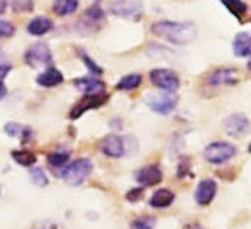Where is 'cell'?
I'll use <instances>...</instances> for the list:
<instances>
[{
  "label": "cell",
  "instance_id": "cell-26",
  "mask_svg": "<svg viewBox=\"0 0 251 229\" xmlns=\"http://www.w3.org/2000/svg\"><path fill=\"white\" fill-rule=\"evenodd\" d=\"M77 55H79V59L84 62V65L87 67L93 75H101V73H103V70L97 65L95 60H92L90 57H89L87 54H85L84 51H81V49H77Z\"/></svg>",
  "mask_w": 251,
  "mask_h": 229
},
{
  "label": "cell",
  "instance_id": "cell-1",
  "mask_svg": "<svg viewBox=\"0 0 251 229\" xmlns=\"http://www.w3.org/2000/svg\"><path fill=\"white\" fill-rule=\"evenodd\" d=\"M153 35L160 37L163 40H166L174 45H188V43L195 41L198 35V27L195 23L190 21H158L150 27Z\"/></svg>",
  "mask_w": 251,
  "mask_h": 229
},
{
  "label": "cell",
  "instance_id": "cell-19",
  "mask_svg": "<svg viewBox=\"0 0 251 229\" xmlns=\"http://www.w3.org/2000/svg\"><path fill=\"white\" fill-rule=\"evenodd\" d=\"M77 6H79V0H54L52 11L60 18H65L73 14Z\"/></svg>",
  "mask_w": 251,
  "mask_h": 229
},
{
  "label": "cell",
  "instance_id": "cell-15",
  "mask_svg": "<svg viewBox=\"0 0 251 229\" xmlns=\"http://www.w3.org/2000/svg\"><path fill=\"white\" fill-rule=\"evenodd\" d=\"M52 21L49 18H45V16H38V18H33L30 23L27 24V32L33 35V37H43V35H46L48 32L52 30Z\"/></svg>",
  "mask_w": 251,
  "mask_h": 229
},
{
  "label": "cell",
  "instance_id": "cell-24",
  "mask_svg": "<svg viewBox=\"0 0 251 229\" xmlns=\"http://www.w3.org/2000/svg\"><path fill=\"white\" fill-rule=\"evenodd\" d=\"M11 156L18 164H21V166H27V168L32 166V164L37 161V156H35V153H32L30 150H14Z\"/></svg>",
  "mask_w": 251,
  "mask_h": 229
},
{
  "label": "cell",
  "instance_id": "cell-16",
  "mask_svg": "<svg viewBox=\"0 0 251 229\" xmlns=\"http://www.w3.org/2000/svg\"><path fill=\"white\" fill-rule=\"evenodd\" d=\"M232 51L237 57H251V33H239L232 41Z\"/></svg>",
  "mask_w": 251,
  "mask_h": 229
},
{
  "label": "cell",
  "instance_id": "cell-28",
  "mask_svg": "<svg viewBox=\"0 0 251 229\" xmlns=\"http://www.w3.org/2000/svg\"><path fill=\"white\" fill-rule=\"evenodd\" d=\"M68 160H70L68 152H54V153H49L48 156V161L49 164H52V166H63Z\"/></svg>",
  "mask_w": 251,
  "mask_h": 229
},
{
  "label": "cell",
  "instance_id": "cell-18",
  "mask_svg": "<svg viewBox=\"0 0 251 229\" xmlns=\"http://www.w3.org/2000/svg\"><path fill=\"white\" fill-rule=\"evenodd\" d=\"M174 193L171 190L161 188L158 191H155L152 198H150V205L155 207V209H166L172 203H174Z\"/></svg>",
  "mask_w": 251,
  "mask_h": 229
},
{
  "label": "cell",
  "instance_id": "cell-25",
  "mask_svg": "<svg viewBox=\"0 0 251 229\" xmlns=\"http://www.w3.org/2000/svg\"><path fill=\"white\" fill-rule=\"evenodd\" d=\"M14 13H28L33 10V0H11Z\"/></svg>",
  "mask_w": 251,
  "mask_h": 229
},
{
  "label": "cell",
  "instance_id": "cell-9",
  "mask_svg": "<svg viewBox=\"0 0 251 229\" xmlns=\"http://www.w3.org/2000/svg\"><path fill=\"white\" fill-rule=\"evenodd\" d=\"M146 102H147L150 109L158 112V114H163V116H168V114H171L177 106V98L172 94L149 95Z\"/></svg>",
  "mask_w": 251,
  "mask_h": 229
},
{
  "label": "cell",
  "instance_id": "cell-10",
  "mask_svg": "<svg viewBox=\"0 0 251 229\" xmlns=\"http://www.w3.org/2000/svg\"><path fill=\"white\" fill-rule=\"evenodd\" d=\"M239 82L237 70L234 68H217L207 77V84L212 87H220V85H234Z\"/></svg>",
  "mask_w": 251,
  "mask_h": 229
},
{
  "label": "cell",
  "instance_id": "cell-22",
  "mask_svg": "<svg viewBox=\"0 0 251 229\" xmlns=\"http://www.w3.org/2000/svg\"><path fill=\"white\" fill-rule=\"evenodd\" d=\"M5 133L8 136H11V138H21L23 141H25L28 136L32 134L30 128L23 127L19 124H13V122H10V124L5 125Z\"/></svg>",
  "mask_w": 251,
  "mask_h": 229
},
{
  "label": "cell",
  "instance_id": "cell-36",
  "mask_svg": "<svg viewBox=\"0 0 251 229\" xmlns=\"http://www.w3.org/2000/svg\"><path fill=\"white\" fill-rule=\"evenodd\" d=\"M248 152L251 153V142H250V146H248Z\"/></svg>",
  "mask_w": 251,
  "mask_h": 229
},
{
  "label": "cell",
  "instance_id": "cell-5",
  "mask_svg": "<svg viewBox=\"0 0 251 229\" xmlns=\"http://www.w3.org/2000/svg\"><path fill=\"white\" fill-rule=\"evenodd\" d=\"M24 60L28 67L32 68H40V67H48L52 63V52L45 43H35L30 46L24 54Z\"/></svg>",
  "mask_w": 251,
  "mask_h": 229
},
{
  "label": "cell",
  "instance_id": "cell-12",
  "mask_svg": "<svg viewBox=\"0 0 251 229\" xmlns=\"http://www.w3.org/2000/svg\"><path fill=\"white\" fill-rule=\"evenodd\" d=\"M100 147H101V152L109 158H120L125 155V141L117 134H107Z\"/></svg>",
  "mask_w": 251,
  "mask_h": 229
},
{
  "label": "cell",
  "instance_id": "cell-2",
  "mask_svg": "<svg viewBox=\"0 0 251 229\" xmlns=\"http://www.w3.org/2000/svg\"><path fill=\"white\" fill-rule=\"evenodd\" d=\"M235 153H237L235 146L229 144L226 141H215L205 147L204 158L212 164H223L234 158Z\"/></svg>",
  "mask_w": 251,
  "mask_h": 229
},
{
  "label": "cell",
  "instance_id": "cell-30",
  "mask_svg": "<svg viewBox=\"0 0 251 229\" xmlns=\"http://www.w3.org/2000/svg\"><path fill=\"white\" fill-rule=\"evenodd\" d=\"M14 32H16V27L13 25V23L5 19H0V40L2 38H11Z\"/></svg>",
  "mask_w": 251,
  "mask_h": 229
},
{
  "label": "cell",
  "instance_id": "cell-8",
  "mask_svg": "<svg viewBox=\"0 0 251 229\" xmlns=\"http://www.w3.org/2000/svg\"><path fill=\"white\" fill-rule=\"evenodd\" d=\"M225 131L232 138H242L250 131V120L245 114H232L223 122Z\"/></svg>",
  "mask_w": 251,
  "mask_h": 229
},
{
  "label": "cell",
  "instance_id": "cell-14",
  "mask_svg": "<svg viewBox=\"0 0 251 229\" xmlns=\"http://www.w3.org/2000/svg\"><path fill=\"white\" fill-rule=\"evenodd\" d=\"M76 89H79L84 95H98L104 94L106 85L103 81L97 79V77H82V79L75 81Z\"/></svg>",
  "mask_w": 251,
  "mask_h": 229
},
{
  "label": "cell",
  "instance_id": "cell-17",
  "mask_svg": "<svg viewBox=\"0 0 251 229\" xmlns=\"http://www.w3.org/2000/svg\"><path fill=\"white\" fill-rule=\"evenodd\" d=\"M37 82L41 87H55L63 82V75L57 68H48L37 77Z\"/></svg>",
  "mask_w": 251,
  "mask_h": 229
},
{
  "label": "cell",
  "instance_id": "cell-6",
  "mask_svg": "<svg viewBox=\"0 0 251 229\" xmlns=\"http://www.w3.org/2000/svg\"><path fill=\"white\" fill-rule=\"evenodd\" d=\"M112 14L125 19H139L142 14L141 0H112L109 3Z\"/></svg>",
  "mask_w": 251,
  "mask_h": 229
},
{
  "label": "cell",
  "instance_id": "cell-32",
  "mask_svg": "<svg viewBox=\"0 0 251 229\" xmlns=\"http://www.w3.org/2000/svg\"><path fill=\"white\" fill-rule=\"evenodd\" d=\"M142 193H144V190L142 188H133L126 193V199L130 203H136V201H139V199L142 198Z\"/></svg>",
  "mask_w": 251,
  "mask_h": 229
},
{
  "label": "cell",
  "instance_id": "cell-31",
  "mask_svg": "<svg viewBox=\"0 0 251 229\" xmlns=\"http://www.w3.org/2000/svg\"><path fill=\"white\" fill-rule=\"evenodd\" d=\"M11 67L10 65H0V100L6 95V87H5V77L8 76Z\"/></svg>",
  "mask_w": 251,
  "mask_h": 229
},
{
  "label": "cell",
  "instance_id": "cell-35",
  "mask_svg": "<svg viewBox=\"0 0 251 229\" xmlns=\"http://www.w3.org/2000/svg\"><path fill=\"white\" fill-rule=\"evenodd\" d=\"M248 70H250V71H251V59H250V60H248Z\"/></svg>",
  "mask_w": 251,
  "mask_h": 229
},
{
  "label": "cell",
  "instance_id": "cell-7",
  "mask_svg": "<svg viewBox=\"0 0 251 229\" xmlns=\"http://www.w3.org/2000/svg\"><path fill=\"white\" fill-rule=\"evenodd\" d=\"M107 94L104 92V94H98V95H84V98L81 100L79 103H77L73 109H71L70 112V119H77L81 117L82 114H85L87 111L90 109H97L100 108V106H103L106 102H107Z\"/></svg>",
  "mask_w": 251,
  "mask_h": 229
},
{
  "label": "cell",
  "instance_id": "cell-4",
  "mask_svg": "<svg viewBox=\"0 0 251 229\" xmlns=\"http://www.w3.org/2000/svg\"><path fill=\"white\" fill-rule=\"evenodd\" d=\"M150 81L155 85L168 94H174V92L180 87V79L176 71L168 68H155L150 71Z\"/></svg>",
  "mask_w": 251,
  "mask_h": 229
},
{
  "label": "cell",
  "instance_id": "cell-29",
  "mask_svg": "<svg viewBox=\"0 0 251 229\" xmlns=\"http://www.w3.org/2000/svg\"><path fill=\"white\" fill-rule=\"evenodd\" d=\"M153 228H155V218L152 217L136 218L131 223V229H153Z\"/></svg>",
  "mask_w": 251,
  "mask_h": 229
},
{
  "label": "cell",
  "instance_id": "cell-23",
  "mask_svg": "<svg viewBox=\"0 0 251 229\" xmlns=\"http://www.w3.org/2000/svg\"><path fill=\"white\" fill-rule=\"evenodd\" d=\"M141 82H142V76L141 75H136V73L126 75L117 82V89L119 90H134V89L139 87Z\"/></svg>",
  "mask_w": 251,
  "mask_h": 229
},
{
  "label": "cell",
  "instance_id": "cell-27",
  "mask_svg": "<svg viewBox=\"0 0 251 229\" xmlns=\"http://www.w3.org/2000/svg\"><path fill=\"white\" fill-rule=\"evenodd\" d=\"M30 177H32V182L38 187H46L48 185V176L45 174V171L41 168H33L30 169Z\"/></svg>",
  "mask_w": 251,
  "mask_h": 229
},
{
  "label": "cell",
  "instance_id": "cell-11",
  "mask_svg": "<svg viewBox=\"0 0 251 229\" xmlns=\"http://www.w3.org/2000/svg\"><path fill=\"white\" fill-rule=\"evenodd\" d=\"M217 190H218V185H217V182L213 180V178H204V180H201L196 191H195L196 203L199 205H202V207L209 205L215 199Z\"/></svg>",
  "mask_w": 251,
  "mask_h": 229
},
{
  "label": "cell",
  "instance_id": "cell-13",
  "mask_svg": "<svg viewBox=\"0 0 251 229\" xmlns=\"http://www.w3.org/2000/svg\"><path fill=\"white\" fill-rule=\"evenodd\" d=\"M163 178V173L158 164H149V166L142 168L138 174H136V180H138L142 187H153V185L160 183Z\"/></svg>",
  "mask_w": 251,
  "mask_h": 229
},
{
  "label": "cell",
  "instance_id": "cell-33",
  "mask_svg": "<svg viewBox=\"0 0 251 229\" xmlns=\"http://www.w3.org/2000/svg\"><path fill=\"white\" fill-rule=\"evenodd\" d=\"M6 6H8V0H0V14H3Z\"/></svg>",
  "mask_w": 251,
  "mask_h": 229
},
{
  "label": "cell",
  "instance_id": "cell-20",
  "mask_svg": "<svg viewBox=\"0 0 251 229\" xmlns=\"http://www.w3.org/2000/svg\"><path fill=\"white\" fill-rule=\"evenodd\" d=\"M221 3L226 6V10L234 14L239 21H243L248 13V6L243 0H221Z\"/></svg>",
  "mask_w": 251,
  "mask_h": 229
},
{
  "label": "cell",
  "instance_id": "cell-34",
  "mask_svg": "<svg viewBox=\"0 0 251 229\" xmlns=\"http://www.w3.org/2000/svg\"><path fill=\"white\" fill-rule=\"evenodd\" d=\"M185 229H204L201 225L198 223H193V225H188V226H185Z\"/></svg>",
  "mask_w": 251,
  "mask_h": 229
},
{
  "label": "cell",
  "instance_id": "cell-3",
  "mask_svg": "<svg viewBox=\"0 0 251 229\" xmlns=\"http://www.w3.org/2000/svg\"><path fill=\"white\" fill-rule=\"evenodd\" d=\"M93 169V164L89 158H81V160H76L63 169L62 173V178L65 180L68 185L71 187H77L81 185L85 178L89 177V174L92 173Z\"/></svg>",
  "mask_w": 251,
  "mask_h": 229
},
{
  "label": "cell",
  "instance_id": "cell-21",
  "mask_svg": "<svg viewBox=\"0 0 251 229\" xmlns=\"http://www.w3.org/2000/svg\"><path fill=\"white\" fill-rule=\"evenodd\" d=\"M84 19L89 21L87 24H93V25L98 24V23H103V21H104V10L101 8L100 2H95L93 5H90L87 10H85Z\"/></svg>",
  "mask_w": 251,
  "mask_h": 229
}]
</instances>
